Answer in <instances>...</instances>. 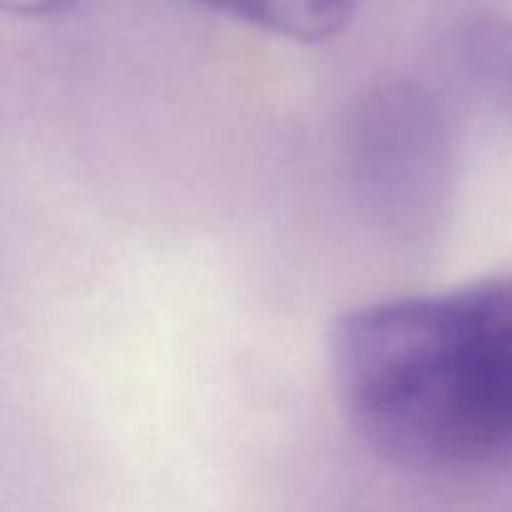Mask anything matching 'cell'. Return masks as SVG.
Masks as SVG:
<instances>
[{
	"label": "cell",
	"instance_id": "cell-1",
	"mask_svg": "<svg viewBox=\"0 0 512 512\" xmlns=\"http://www.w3.org/2000/svg\"><path fill=\"white\" fill-rule=\"evenodd\" d=\"M328 358L345 418L383 460L465 470L512 455V278L350 310Z\"/></svg>",
	"mask_w": 512,
	"mask_h": 512
},
{
	"label": "cell",
	"instance_id": "cell-2",
	"mask_svg": "<svg viewBox=\"0 0 512 512\" xmlns=\"http://www.w3.org/2000/svg\"><path fill=\"white\" fill-rule=\"evenodd\" d=\"M193 3L268 30L280 38L318 43L343 33L345 25L353 20L360 0H193Z\"/></svg>",
	"mask_w": 512,
	"mask_h": 512
},
{
	"label": "cell",
	"instance_id": "cell-3",
	"mask_svg": "<svg viewBox=\"0 0 512 512\" xmlns=\"http://www.w3.org/2000/svg\"><path fill=\"white\" fill-rule=\"evenodd\" d=\"M448 48L475 80L512 98V23L503 18L468 20L450 35Z\"/></svg>",
	"mask_w": 512,
	"mask_h": 512
},
{
	"label": "cell",
	"instance_id": "cell-4",
	"mask_svg": "<svg viewBox=\"0 0 512 512\" xmlns=\"http://www.w3.org/2000/svg\"><path fill=\"white\" fill-rule=\"evenodd\" d=\"M5 10L18 15H53L65 10L75 0H0Z\"/></svg>",
	"mask_w": 512,
	"mask_h": 512
}]
</instances>
